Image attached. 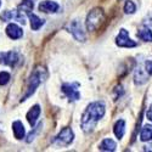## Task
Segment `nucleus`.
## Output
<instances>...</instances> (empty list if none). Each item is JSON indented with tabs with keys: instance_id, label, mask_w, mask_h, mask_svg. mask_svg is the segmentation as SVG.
<instances>
[{
	"instance_id": "25",
	"label": "nucleus",
	"mask_w": 152,
	"mask_h": 152,
	"mask_svg": "<svg viewBox=\"0 0 152 152\" xmlns=\"http://www.w3.org/2000/svg\"><path fill=\"white\" fill-rule=\"evenodd\" d=\"M0 6H1V0H0Z\"/></svg>"
},
{
	"instance_id": "20",
	"label": "nucleus",
	"mask_w": 152,
	"mask_h": 152,
	"mask_svg": "<svg viewBox=\"0 0 152 152\" xmlns=\"http://www.w3.org/2000/svg\"><path fill=\"white\" fill-rule=\"evenodd\" d=\"M147 80V77L146 75H142V71L140 69V68H137L136 69V72H135V75H134V82H135V84H144L145 82Z\"/></svg>"
},
{
	"instance_id": "2",
	"label": "nucleus",
	"mask_w": 152,
	"mask_h": 152,
	"mask_svg": "<svg viewBox=\"0 0 152 152\" xmlns=\"http://www.w3.org/2000/svg\"><path fill=\"white\" fill-rule=\"evenodd\" d=\"M45 75H46L45 69H44V68H42V67H37V68L33 71V73L31 74V77H29V79H28L27 91H26V94H24V95L22 96L21 101L27 100L29 96H32V95L34 94V91L37 90V88L39 86V85H40V83L44 80Z\"/></svg>"
},
{
	"instance_id": "23",
	"label": "nucleus",
	"mask_w": 152,
	"mask_h": 152,
	"mask_svg": "<svg viewBox=\"0 0 152 152\" xmlns=\"http://www.w3.org/2000/svg\"><path fill=\"white\" fill-rule=\"evenodd\" d=\"M145 71L148 75H152V60H148L145 62Z\"/></svg>"
},
{
	"instance_id": "14",
	"label": "nucleus",
	"mask_w": 152,
	"mask_h": 152,
	"mask_svg": "<svg viewBox=\"0 0 152 152\" xmlns=\"http://www.w3.org/2000/svg\"><path fill=\"white\" fill-rule=\"evenodd\" d=\"M27 15H28L29 21H31V28H32L33 31H38V29H39V28L43 26V24H44V20L39 18L37 15L31 14V12H27Z\"/></svg>"
},
{
	"instance_id": "16",
	"label": "nucleus",
	"mask_w": 152,
	"mask_h": 152,
	"mask_svg": "<svg viewBox=\"0 0 152 152\" xmlns=\"http://www.w3.org/2000/svg\"><path fill=\"white\" fill-rule=\"evenodd\" d=\"M116 147H117V144L113 141L112 139H105L99 146V148L101 151H115Z\"/></svg>"
},
{
	"instance_id": "4",
	"label": "nucleus",
	"mask_w": 152,
	"mask_h": 152,
	"mask_svg": "<svg viewBox=\"0 0 152 152\" xmlns=\"http://www.w3.org/2000/svg\"><path fill=\"white\" fill-rule=\"evenodd\" d=\"M67 29L72 33V35L77 39L78 42H84L85 40V33L83 32L82 24L78 20H73L67 24Z\"/></svg>"
},
{
	"instance_id": "21",
	"label": "nucleus",
	"mask_w": 152,
	"mask_h": 152,
	"mask_svg": "<svg viewBox=\"0 0 152 152\" xmlns=\"http://www.w3.org/2000/svg\"><path fill=\"white\" fill-rule=\"evenodd\" d=\"M135 10H136L135 4H134L133 1H129V0H128V1L125 3V5H124V11H125V14H134Z\"/></svg>"
},
{
	"instance_id": "19",
	"label": "nucleus",
	"mask_w": 152,
	"mask_h": 152,
	"mask_svg": "<svg viewBox=\"0 0 152 152\" xmlns=\"http://www.w3.org/2000/svg\"><path fill=\"white\" fill-rule=\"evenodd\" d=\"M33 6H34L33 0H23V1L20 4L18 9L21 11H24V12H31L33 10Z\"/></svg>"
},
{
	"instance_id": "12",
	"label": "nucleus",
	"mask_w": 152,
	"mask_h": 152,
	"mask_svg": "<svg viewBox=\"0 0 152 152\" xmlns=\"http://www.w3.org/2000/svg\"><path fill=\"white\" fill-rule=\"evenodd\" d=\"M39 116H40V107L38 106V105H35V106H33V107L28 111V113H27V121H28V123H29L32 126H34V124H35L37 119L39 118Z\"/></svg>"
},
{
	"instance_id": "9",
	"label": "nucleus",
	"mask_w": 152,
	"mask_h": 152,
	"mask_svg": "<svg viewBox=\"0 0 152 152\" xmlns=\"http://www.w3.org/2000/svg\"><path fill=\"white\" fill-rule=\"evenodd\" d=\"M0 18H1V21H4V22H9V21H11V20H17L18 22H21V23H24V17L21 15V14H18V11H15V10H6V11H4L1 15H0Z\"/></svg>"
},
{
	"instance_id": "22",
	"label": "nucleus",
	"mask_w": 152,
	"mask_h": 152,
	"mask_svg": "<svg viewBox=\"0 0 152 152\" xmlns=\"http://www.w3.org/2000/svg\"><path fill=\"white\" fill-rule=\"evenodd\" d=\"M10 80V74L7 72H0V85H5Z\"/></svg>"
},
{
	"instance_id": "11",
	"label": "nucleus",
	"mask_w": 152,
	"mask_h": 152,
	"mask_svg": "<svg viewBox=\"0 0 152 152\" xmlns=\"http://www.w3.org/2000/svg\"><path fill=\"white\" fill-rule=\"evenodd\" d=\"M6 34L9 35V38H11V39H20L23 34V32H22V28H20L17 24L10 23L6 27Z\"/></svg>"
},
{
	"instance_id": "7",
	"label": "nucleus",
	"mask_w": 152,
	"mask_h": 152,
	"mask_svg": "<svg viewBox=\"0 0 152 152\" xmlns=\"http://www.w3.org/2000/svg\"><path fill=\"white\" fill-rule=\"evenodd\" d=\"M116 44L119 48H135L137 45L134 40H132L129 38L128 31L124 28L119 31V34L117 35V39H116Z\"/></svg>"
},
{
	"instance_id": "8",
	"label": "nucleus",
	"mask_w": 152,
	"mask_h": 152,
	"mask_svg": "<svg viewBox=\"0 0 152 152\" xmlns=\"http://www.w3.org/2000/svg\"><path fill=\"white\" fill-rule=\"evenodd\" d=\"M18 62H20V56L15 51H9V53H4L0 55V63L1 65L15 67Z\"/></svg>"
},
{
	"instance_id": "18",
	"label": "nucleus",
	"mask_w": 152,
	"mask_h": 152,
	"mask_svg": "<svg viewBox=\"0 0 152 152\" xmlns=\"http://www.w3.org/2000/svg\"><path fill=\"white\" fill-rule=\"evenodd\" d=\"M137 37L144 42H151L152 43V31L148 28H144L137 32Z\"/></svg>"
},
{
	"instance_id": "10",
	"label": "nucleus",
	"mask_w": 152,
	"mask_h": 152,
	"mask_svg": "<svg viewBox=\"0 0 152 152\" xmlns=\"http://www.w3.org/2000/svg\"><path fill=\"white\" fill-rule=\"evenodd\" d=\"M58 4L51 1V0H45V1H42L39 4V10L42 12H45V14H54L58 10Z\"/></svg>"
},
{
	"instance_id": "5",
	"label": "nucleus",
	"mask_w": 152,
	"mask_h": 152,
	"mask_svg": "<svg viewBox=\"0 0 152 152\" xmlns=\"http://www.w3.org/2000/svg\"><path fill=\"white\" fill-rule=\"evenodd\" d=\"M62 91L71 101H77L80 97L78 90V83H65L62 85Z\"/></svg>"
},
{
	"instance_id": "24",
	"label": "nucleus",
	"mask_w": 152,
	"mask_h": 152,
	"mask_svg": "<svg viewBox=\"0 0 152 152\" xmlns=\"http://www.w3.org/2000/svg\"><path fill=\"white\" fill-rule=\"evenodd\" d=\"M146 116H147V119H150V121L152 122V105H151V106H150V108L147 110Z\"/></svg>"
},
{
	"instance_id": "13",
	"label": "nucleus",
	"mask_w": 152,
	"mask_h": 152,
	"mask_svg": "<svg viewBox=\"0 0 152 152\" xmlns=\"http://www.w3.org/2000/svg\"><path fill=\"white\" fill-rule=\"evenodd\" d=\"M12 130H14V135L16 139H23L24 134H26L24 126H23L22 122H20V121H16L12 123Z\"/></svg>"
},
{
	"instance_id": "3",
	"label": "nucleus",
	"mask_w": 152,
	"mask_h": 152,
	"mask_svg": "<svg viewBox=\"0 0 152 152\" xmlns=\"http://www.w3.org/2000/svg\"><path fill=\"white\" fill-rule=\"evenodd\" d=\"M104 20H105V15H104L102 9L96 7V9L91 10L86 17V29L89 32L96 31Z\"/></svg>"
},
{
	"instance_id": "6",
	"label": "nucleus",
	"mask_w": 152,
	"mask_h": 152,
	"mask_svg": "<svg viewBox=\"0 0 152 152\" xmlns=\"http://www.w3.org/2000/svg\"><path fill=\"white\" fill-rule=\"evenodd\" d=\"M73 137H74V134H73L71 128H63L61 130V133L55 137L54 142H56L61 146H66L73 141Z\"/></svg>"
},
{
	"instance_id": "15",
	"label": "nucleus",
	"mask_w": 152,
	"mask_h": 152,
	"mask_svg": "<svg viewBox=\"0 0 152 152\" xmlns=\"http://www.w3.org/2000/svg\"><path fill=\"white\" fill-rule=\"evenodd\" d=\"M113 132H115V134L118 139H122L125 133V122L123 119L117 121L115 124V128H113Z\"/></svg>"
},
{
	"instance_id": "1",
	"label": "nucleus",
	"mask_w": 152,
	"mask_h": 152,
	"mask_svg": "<svg viewBox=\"0 0 152 152\" xmlns=\"http://www.w3.org/2000/svg\"><path fill=\"white\" fill-rule=\"evenodd\" d=\"M105 115V105L104 102H100V101H96V102H91L89 106L86 107L85 112L83 113L82 117V129L85 133H90L94 130V128L96 126L97 122L104 117Z\"/></svg>"
},
{
	"instance_id": "17",
	"label": "nucleus",
	"mask_w": 152,
	"mask_h": 152,
	"mask_svg": "<svg viewBox=\"0 0 152 152\" xmlns=\"http://www.w3.org/2000/svg\"><path fill=\"white\" fill-rule=\"evenodd\" d=\"M140 140L141 141H150L152 140V125H145L140 133Z\"/></svg>"
}]
</instances>
